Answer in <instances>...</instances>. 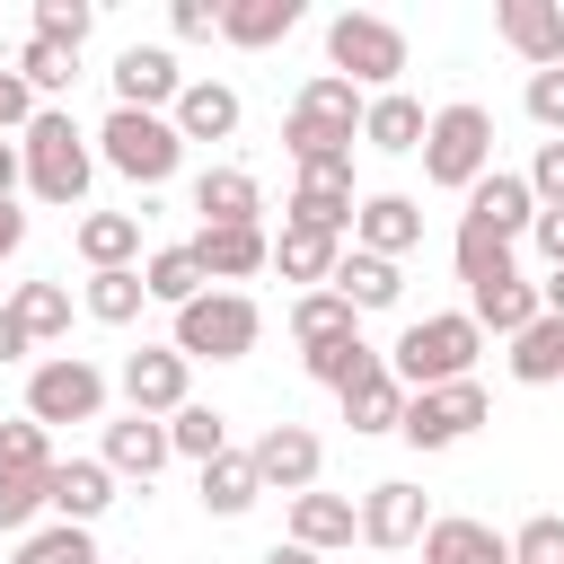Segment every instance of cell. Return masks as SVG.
Masks as SVG:
<instances>
[{
	"mask_svg": "<svg viewBox=\"0 0 564 564\" xmlns=\"http://www.w3.org/2000/svg\"><path fill=\"white\" fill-rule=\"evenodd\" d=\"M476 352H485V326L467 308H441V317H414L397 344H388V370L405 397L423 388H449V379H476Z\"/></svg>",
	"mask_w": 564,
	"mask_h": 564,
	"instance_id": "obj_1",
	"label": "cell"
},
{
	"mask_svg": "<svg viewBox=\"0 0 564 564\" xmlns=\"http://www.w3.org/2000/svg\"><path fill=\"white\" fill-rule=\"evenodd\" d=\"M18 150H26V185H35V203L79 212V194H88V176H97V132H79L70 106H44V115L18 132Z\"/></svg>",
	"mask_w": 564,
	"mask_h": 564,
	"instance_id": "obj_2",
	"label": "cell"
},
{
	"mask_svg": "<svg viewBox=\"0 0 564 564\" xmlns=\"http://www.w3.org/2000/svg\"><path fill=\"white\" fill-rule=\"evenodd\" d=\"M326 70L352 79V88H370V97H388L405 79V26L370 18V9H335L326 18Z\"/></svg>",
	"mask_w": 564,
	"mask_h": 564,
	"instance_id": "obj_3",
	"label": "cell"
},
{
	"mask_svg": "<svg viewBox=\"0 0 564 564\" xmlns=\"http://www.w3.org/2000/svg\"><path fill=\"white\" fill-rule=\"evenodd\" d=\"M476 176H494V115L476 97H449L432 106V132H423V185L467 194Z\"/></svg>",
	"mask_w": 564,
	"mask_h": 564,
	"instance_id": "obj_4",
	"label": "cell"
},
{
	"mask_svg": "<svg viewBox=\"0 0 564 564\" xmlns=\"http://www.w3.org/2000/svg\"><path fill=\"white\" fill-rule=\"evenodd\" d=\"M97 159L150 194V185H167V176L185 167V141H176L167 115H132V106H115V115L97 123Z\"/></svg>",
	"mask_w": 564,
	"mask_h": 564,
	"instance_id": "obj_5",
	"label": "cell"
},
{
	"mask_svg": "<svg viewBox=\"0 0 564 564\" xmlns=\"http://www.w3.org/2000/svg\"><path fill=\"white\" fill-rule=\"evenodd\" d=\"M256 335H264V308L247 300V291H203L194 308H176V352L185 361H247L256 352Z\"/></svg>",
	"mask_w": 564,
	"mask_h": 564,
	"instance_id": "obj_6",
	"label": "cell"
},
{
	"mask_svg": "<svg viewBox=\"0 0 564 564\" xmlns=\"http://www.w3.org/2000/svg\"><path fill=\"white\" fill-rule=\"evenodd\" d=\"M26 414L53 432V423H106V370L88 352H53L26 370Z\"/></svg>",
	"mask_w": 564,
	"mask_h": 564,
	"instance_id": "obj_7",
	"label": "cell"
},
{
	"mask_svg": "<svg viewBox=\"0 0 564 564\" xmlns=\"http://www.w3.org/2000/svg\"><path fill=\"white\" fill-rule=\"evenodd\" d=\"M494 414V397H485V379H449V388H423V397H405V441L414 449H458L476 423Z\"/></svg>",
	"mask_w": 564,
	"mask_h": 564,
	"instance_id": "obj_8",
	"label": "cell"
},
{
	"mask_svg": "<svg viewBox=\"0 0 564 564\" xmlns=\"http://www.w3.org/2000/svg\"><path fill=\"white\" fill-rule=\"evenodd\" d=\"M247 458H256V476H264V494H317V467H326V441L308 432V423H264L256 441H247Z\"/></svg>",
	"mask_w": 564,
	"mask_h": 564,
	"instance_id": "obj_9",
	"label": "cell"
},
{
	"mask_svg": "<svg viewBox=\"0 0 564 564\" xmlns=\"http://www.w3.org/2000/svg\"><path fill=\"white\" fill-rule=\"evenodd\" d=\"M106 79H115V106H132V115H176V97H185V70L167 44H123Z\"/></svg>",
	"mask_w": 564,
	"mask_h": 564,
	"instance_id": "obj_10",
	"label": "cell"
},
{
	"mask_svg": "<svg viewBox=\"0 0 564 564\" xmlns=\"http://www.w3.org/2000/svg\"><path fill=\"white\" fill-rule=\"evenodd\" d=\"M185 370H194V361H185L176 344L123 352V379H115V388H123V414H159V423H167L176 405H194V397H185Z\"/></svg>",
	"mask_w": 564,
	"mask_h": 564,
	"instance_id": "obj_11",
	"label": "cell"
},
{
	"mask_svg": "<svg viewBox=\"0 0 564 564\" xmlns=\"http://www.w3.org/2000/svg\"><path fill=\"white\" fill-rule=\"evenodd\" d=\"M458 220H467V229H485V238H511V247H520V238L538 229V194H529V176H520V167H494V176H476V185H467V212H458Z\"/></svg>",
	"mask_w": 564,
	"mask_h": 564,
	"instance_id": "obj_12",
	"label": "cell"
},
{
	"mask_svg": "<svg viewBox=\"0 0 564 564\" xmlns=\"http://www.w3.org/2000/svg\"><path fill=\"white\" fill-rule=\"evenodd\" d=\"M423 529H432V502H423V485L388 476V485H370V494H361V546L397 555V546H423Z\"/></svg>",
	"mask_w": 564,
	"mask_h": 564,
	"instance_id": "obj_13",
	"label": "cell"
},
{
	"mask_svg": "<svg viewBox=\"0 0 564 564\" xmlns=\"http://www.w3.org/2000/svg\"><path fill=\"white\" fill-rule=\"evenodd\" d=\"M494 35L529 70H564V0H494Z\"/></svg>",
	"mask_w": 564,
	"mask_h": 564,
	"instance_id": "obj_14",
	"label": "cell"
},
{
	"mask_svg": "<svg viewBox=\"0 0 564 564\" xmlns=\"http://www.w3.org/2000/svg\"><path fill=\"white\" fill-rule=\"evenodd\" d=\"M352 247L405 264V256L423 247V203H414V194H361V212H352Z\"/></svg>",
	"mask_w": 564,
	"mask_h": 564,
	"instance_id": "obj_15",
	"label": "cell"
},
{
	"mask_svg": "<svg viewBox=\"0 0 564 564\" xmlns=\"http://www.w3.org/2000/svg\"><path fill=\"white\" fill-rule=\"evenodd\" d=\"M194 212H203V229H264V185L247 167H203Z\"/></svg>",
	"mask_w": 564,
	"mask_h": 564,
	"instance_id": "obj_16",
	"label": "cell"
},
{
	"mask_svg": "<svg viewBox=\"0 0 564 564\" xmlns=\"http://www.w3.org/2000/svg\"><path fill=\"white\" fill-rule=\"evenodd\" d=\"M115 467L106 458H62L53 467V520H70V529H97L106 511H115Z\"/></svg>",
	"mask_w": 564,
	"mask_h": 564,
	"instance_id": "obj_17",
	"label": "cell"
},
{
	"mask_svg": "<svg viewBox=\"0 0 564 564\" xmlns=\"http://www.w3.org/2000/svg\"><path fill=\"white\" fill-rule=\"evenodd\" d=\"M97 458H106L115 476H141V485H150L176 449H167V423H159V414H115L106 441H97Z\"/></svg>",
	"mask_w": 564,
	"mask_h": 564,
	"instance_id": "obj_18",
	"label": "cell"
},
{
	"mask_svg": "<svg viewBox=\"0 0 564 564\" xmlns=\"http://www.w3.org/2000/svg\"><path fill=\"white\" fill-rule=\"evenodd\" d=\"M176 141H229L238 123H247V106H238V88L229 79H185V97H176Z\"/></svg>",
	"mask_w": 564,
	"mask_h": 564,
	"instance_id": "obj_19",
	"label": "cell"
},
{
	"mask_svg": "<svg viewBox=\"0 0 564 564\" xmlns=\"http://www.w3.org/2000/svg\"><path fill=\"white\" fill-rule=\"evenodd\" d=\"M423 132H432V115H423V97H405V88H388V97L361 106V141H370L379 159H414Z\"/></svg>",
	"mask_w": 564,
	"mask_h": 564,
	"instance_id": "obj_20",
	"label": "cell"
},
{
	"mask_svg": "<svg viewBox=\"0 0 564 564\" xmlns=\"http://www.w3.org/2000/svg\"><path fill=\"white\" fill-rule=\"evenodd\" d=\"M185 247L203 256L212 291H229V282H256V273L273 264V238H264V229H203V238H185Z\"/></svg>",
	"mask_w": 564,
	"mask_h": 564,
	"instance_id": "obj_21",
	"label": "cell"
},
{
	"mask_svg": "<svg viewBox=\"0 0 564 564\" xmlns=\"http://www.w3.org/2000/svg\"><path fill=\"white\" fill-rule=\"evenodd\" d=\"M70 247H79L88 273H115V264L141 256V212H79L70 220Z\"/></svg>",
	"mask_w": 564,
	"mask_h": 564,
	"instance_id": "obj_22",
	"label": "cell"
},
{
	"mask_svg": "<svg viewBox=\"0 0 564 564\" xmlns=\"http://www.w3.org/2000/svg\"><path fill=\"white\" fill-rule=\"evenodd\" d=\"M423 564H511V538L467 520V511H449V520L423 529Z\"/></svg>",
	"mask_w": 564,
	"mask_h": 564,
	"instance_id": "obj_23",
	"label": "cell"
},
{
	"mask_svg": "<svg viewBox=\"0 0 564 564\" xmlns=\"http://www.w3.org/2000/svg\"><path fill=\"white\" fill-rule=\"evenodd\" d=\"M335 264H344V238H326V229H291V220H282V238H273V273H282V282L326 291Z\"/></svg>",
	"mask_w": 564,
	"mask_h": 564,
	"instance_id": "obj_24",
	"label": "cell"
},
{
	"mask_svg": "<svg viewBox=\"0 0 564 564\" xmlns=\"http://www.w3.org/2000/svg\"><path fill=\"white\" fill-rule=\"evenodd\" d=\"M291 538H300L308 555H335V546L361 538V502H344V494H300V502H291Z\"/></svg>",
	"mask_w": 564,
	"mask_h": 564,
	"instance_id": "obj_25",
	"label": "cell"
},
{
	"mask_svg": "<svg viewBox=\"0 0 564 564\" xmlns=\"http://www.w3.org/2000/svg\"><path fill=\"white\" fill-rule=\"evenodd\" d=\"M291 26H300V0H220V44H238V53H264Z\"/></svg>",
	"mask_w": 564,
	"mask_h": 564,
	"instance_id": "obj_26",
	"label": "cell"
},
{
	"mask_svg": "<svg viewBox=\"0 0 564 564\" xmlns=\"http://www.w3.org/2000/svg\"><path fill=\"white\" fill-rule=\"evenodd\" d=\"M467 317H476L485 335H502V344H511L520 326H538V317H546V300H538V282H529V273H511V282H494V291H467Z\"/></svg>",
	"mask_w": 564,
	"mask_h": 564,
	"instance_id": "obj_27",
	"label": "cell"
},
{
	"mask_svg": "<svg viewBox=\"0 0 564 564\" xmlns=\"http://www.w3.org/2000/svg\"><path fill=\"white\" fill-rule=\"evenodd\" d=\"M352 212H361V203H352V185H317V176H300V185H291V203H282V220H291V229H326V238H344V247H352Z\"/></svg>",
	"mask_w": 564,
	"mask_h": 564,
	"instance_id": "obj_28",
	"label": "cell"
},
{
	"mask_svg": "<svg viewBox=\"0 0 564 564\" xmlns=\"http://www.w3.org/2000/svg\"><path fill=\"white\" fill-rule=\"evenodd\" d=\"M335 291L370 317V308H397V291H405V264H388V256H370V247H344V264H335Z\"/></svg>",
	"mask_w": 564,
	"mask_h": 564,
	"instance_id": "obj_29",
	"label": "cell"
},
{
	"mask_svg": "<svg viewBox=\"0 0 564 564\" xmlns=\"http://www.w3.org/2000/svg\"><path fill=\"white\" fill-rule=\"evenodd\" d=\"M502 361H511V379H520V388H564V317H538V326H520Z\"/></svg>",
	"mask_w": 564,
	"mask_h": 564,
	"instance_id": "obj_30",
	"label": "cell"
},
{
	"mask_svg": "<svg viewBox=\"0 0 564 564\" xmlns=\"http://www.w3.org/2000/svg\"><path fill=\"white\" fill-rule=\"evenodd\" d=\"M141 282H150L159 308H194V300L212 291V273H203L194 247H159V256H141Z\"/></svg>",
	"mask_w": 564,
	"mask_h": 564,
	"instance_id": "obj_31",
	"label": "cell"
},
{
	"mask_svg": "<svg viewBox=\"0 0 564 564\" xmlns=\"http://www.w3.org/2000/svg\"><path fill=\"white\" fill-rule=\"evenodd\" d=\"M335 335H361V308H352L335 282H326V291H300V300H291V344L308 352V344H335Z\"/></svg>",
	"mask_w": 564,
	"mask_h": 564,
	"instance_id": "obj_32",
	"label": "cell"
},
{
	"mask_svg": "<svg viewBox=\"0 0 564 564\" xmlns=\"http://www.w3.org/2000/svg\"><path fill=\"white\" fill-rule=\"evenodd\" d=\"M256 494H264V476H256V458H247V449H220V458L203 467V511H212V520L256 511Z\"/></svg>",
	"mask_w": 564,
	"mask_h": 564,
	"instance_id": "obj_33",
	"label": "cell"
},
{
	"mask_svg": "<svg viewBox=\"0 0 564 564\" xmlns=\"http://www.w3.org/2000/svg\"><path fill=\"white\" fill-rule=\"evenodd\" d=\"M79 308H88L97 326H132V317L150 308V282H141V264H115V273H88V291H79Z\"/></svg>",
	"mask_w": 564,
	"mask_h": 564,
	"instance_id": "obj_34",
	"label": "cell"
},
{
	"mask_svg": "<svg viewBox=\"0 0 564 564\" xmlns=\"http://www.w3.org/2000/svg\"><path fill=\"white\" fill-rule=\"evenodd\" d=\"M344 423L370 441V432H397L405 423V388H397V370H370V379H352L344 388Z\"/></svg>",
	"mask_w": 564,
	"mask_h": 564,
	"instance_id": "obj_35",
	"label": "cell"
},
{
	"mask_svg": "<svg viewBox=\"0 0 564 564\" xmlns=\"http://www.w3.org/2000/svg\"><path fill=\"white\" fill-rule=\"evenodd\" d=\"M449 264H458L467 291H494V282L520 273V264H511V238H485V229H467V220H458V238H449Z\"/></svg>",
	"mask_w": 564,
	"mask_h": 564,
	"instance_id": "obj_36",
	"label": "cell"
},
{
	"mask_svg": "<svg viewBox=\"0 0 564 564\" xmlns=\"http://www.w3.org/2000/svg\"><path fill=\"white\" fill-rule=\"evenodd\" d=\"M300 361H308V379H317V388H335V397H344L352 379H370V370H388V352H370L361 335H335V344H308Z\"/></svg>",
	"mask_w": 564,
	"mask_h": 564,
	"instance_id": "obj_37",
	"label": "cell"
},
{
	"mask_svg": "<svg viewBox=\"0 0 564 564\" xmlns=\"http://www.w3.org/2000/svg\"><path fill=\"white\" fill-rule=\"evenodd\" d=\"M167 449L194 458V467H212V458L229 449V414H220V405H176V414H167Z\"/></svg>",
	"mask_w": 564,
	"mask_h": 564,
	"instance_id": "obj_38",
	"label": "cell"
},
{
	"mask_svg": "<svg viewBox=\"0 0 564 564\" xmlns=\"http://www.w3.org/2000/svg\"><path fill=\"white\" fill-rule=\"evenodd\" d=\"M53 511V476L0 467V538H35V520Z\"/></svg>",
	"mask_w": 564,
	"mask_h": 564,
	"instance_id": "obj_39",
	"label": "cell"
},
{
	"mask_svg": "<svg viewBox=\"0 0 564 564\" xmlns=\"http://www.w3.org/2000/svg\"><path fill=\"white\" fill-rule=\"evenodd\" d=\"M9 308H18V326H26L35 344H62V335H70V291H62V282H18Z\"/></svg>",
	"mask_w": 564,
	"mask_h": 564,
	"instance_id": "obj_40",
	"label": "cell"
},
{
	"mask_svg": "<svg viewBox=\"0 0 564 564\" xmlns=\"http://www.w3.org/2000/svg\"><path fill=\"white\" fill-rule=\"evenodd\" d=\"M9 564H106V555H97V538H88V529L44 520L35 538H18V555H9Z\"/></svg>",
	"mask_w": 564,
	"mask_h": 564,
	"instance_id": "obj_41",
	"label": "cell"
},
{
	"mask_svg": "<svg viewBox=\"0 0 564 564\" xmlns=\"http://www.w3.org/2000/svg\"><path fill=\"white\" fill-rule=\"evenodd\" d=\"M9 70H18V79H26V88H35V97H62V88H70V79H79V53H62V44H44V35H26V44H18V62H9Z\"/></svg>",
	"mask_w": 564,
	"mask_h": 564,
	"instance_id": "obj_42",
	"label": "cell"
},
{
	"mask_svg": "<svg viewBox=\"0 0 564 564\" xmlns=\"http://www.w3.org/2000/svg\"><path fill=\"white\" fill-rule=\"evenodd\" d=\"M0 467H26V476H53L62 458H53V432L35 423V414H9L0 423Z\"/></svg>",
	"mask_w": 564,
	"mask_h": 564,
	"instance_id": "obj_43",
	"label": "cell"
},
{
	"mask_svg": "<svg viewBox=\"0 0 564 564\" xmlns=\"http://www.w3.org/2000/svg\"><path fill=\"white\" fill-rule=\"evenodd\" d=\"M291 106H308V115H326V123H352V132H361V106H370V97H361L352 79L317 70V79H300V97H291Z\"/></svg>",
	"mask_w": 564,
	"mask_h": 564,
	"instance_id": "obj_44",
	"label": "cell"
},
{
	"mask_svg": "<svg viewBox=\"0 0 564 564\" xmlns=\"http://www.w3.org/2000/svg\"><path fill=\"white\" fill-rule=\"evenodd\" d=\"M88 26H97V0H35V35H44V44L79 53V44H88Z\"/></svg>",
	"mask_w": 564,
	"mask_h": 564,
	"instance_id": "obj_45",
	"label": "cell"
},
{
	"mask_svg": "<svg viewBox=\"0 0 564 564\" xmlns=\"http://www.w3.org/2000/svg\"><path fill=\"white\" fill-rule=\"evenodd\" d=\"M511 564H564V511H529L511 529Z\"/></svg>",
	"mask_w": 564,
	"mask_h": 564,
	"instance_id": "obj_46",
	"label": "cell"
},
{
	"mask_svg": "<svg viewBox=\"0 0 564 564\" xmlns=\"http://www.w3.org/2000/svg\"><path fill=\"white\" fill-rule=\"evenodd\" d=\"M520 106H529V123H538L546 141H564V70H529Z\"/></svg>",
	"mask_w": 564,
	"mask_h": 564,
	"instance_id": "obj_47",
	"label": "cell"
},
{
	"mask_svg": "<svg viewBox=\"0 0 564 564\" xmlns=\"http://www.w3.org/2000/svg\"><path fill=\"white\" fill-rule=\"evenodd\" d=\"M520 176H529V194H538V212H564V141H538V159H529Z\"/></svg>",
	"mask_w": 564,
	"mask_h": 564,
	"instance_id": "obj_48",
	"label": "cell"
},
{
	"mask_svg": "<svg viewBox=\"0 0 564 564\" xmlns=\"http://www.w3.org/2000/svg\"><path fill=\"white\" fill-rule=\"evenodd\" d=\"M167 26H176V44H203V35H220V0H167Z\"/></svg>",
	"mask_w": 564,
	"mask_h": 564,
	"instance_id": "obj_49",
	"label": "cell"
},
{
	"mask_svg": "<svg viewBox=\"0 0 564 564\" xmlns=\"http://www.w3.org/2000/svg\"><path fill=\"white\" fill-rule=\"evenodd\" d=\"M35 115H44V97H35L18 70H0V132H26Z\"/></svg>",
	"mask_w": 564,
	"mask_h": 564,
	"instance_id": "obj_50",
	"label": "cell"
},
{
	"mask_svg": "<svg viewBox=\"0 0 564 564\" xmlns=\"http://www.w3.org/2000/svg\"><path fill=\"white\" fill-rule=\"evenodd\" d=\"M529 247H538V256H546V273H555V264H564V212H538Z\"/></svg>",
	"mask_w": 564,
	"mask_h": 564,
	"instance_id": "obj_51",
	"label": "cell"
},
{
	"mask_svg": "<svg viewBox=\"0 0 564 564\" xmlns=\"http://www.w3.org/2000/svg\"><path fill=\"white\" fill-rule=\"evenodd\" d=\"M26 352H35V335L18 326V308H0V361H26Z\"/></svg>",
	"mask_w": 564,
	"mask_h": 564,
	"instance_id": "obj_52",
	"label": "cell"
},
{
	"mask_svg": "<svg viewBox=\"0 0 564 564\" xmlns=\"http://www.w3.org/2000/svg\"><path fill=\"white\" fill-rule=\"evenodd\" d=\"M18 185H26V150H18V141H0V203H9Z\"/></svg>",
	"mask_w": 564,
	"mask_h": 564,
	"instance_id": "obj_53",
	"label": "cell"
},
{
	"mask_svg": "<svg viewBox=\"0 0 564 564\" xmlns=\"http://www.w3.org/2000/svg\"><path fill=\"white\" fill-rule=\"evenodd\" d=\"M18 247H26V212H18V203H0V264H9Z\"/></svg>",
	"mask_w": 564,
	"mask_h": 564,
	"instance_id": "obj_54",
	"label": "cell"
},
{
	"mask_svg": "<svg viewBox=\"0 0 564 564\" xmlns=\"http://www.w3.org/2000/svg\"><path fill=\"white\" fill-rule=\"evenodd\" d=\"M256 564H326V555H308V546H300V538H273V546H264V555H256Z\"/></svg>",
	"mask_w": 564,
	"mask_h": 564,
	"instance_id": "obj_55",
	"label": "cell"
},
{
	"mask_svg": "<svg viewBox=\"0 0 564 564\" xmlns=\"http://www.w3.org/2000/svg\"><path fill=\"white\" fill-rule=\"evenodd\" d=\"M538 300H546V317H564V264H555V273L538 282Z\"/></svg>",
	"mask_w": 564,
	"mask_h": 564,
	"instance_id": "obj_56",
	"label": "cell"
}]
</instances>
